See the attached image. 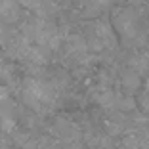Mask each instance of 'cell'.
I'll return each mask as SVG.
<instances>
[]
</instances>
